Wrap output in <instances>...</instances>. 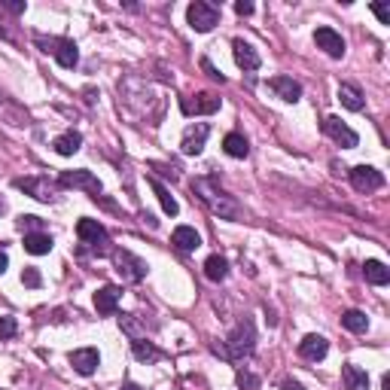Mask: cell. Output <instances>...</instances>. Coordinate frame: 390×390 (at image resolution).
<instances>
[{"instance_id": "obj_1", "label": "cell", "mask_w": 390, "mask_h": 390, "mask_svg": "<svg viewBox=\"0 0 390 390\" xmlns=\"http://www.w3.org/2000/svg\"><path fill=\"white\" fill-rule=\"evenodd\" d=\"M193 198H198V202L220 220H238L241 217L238 202H235L226 189H220L213 177H195L193 180Z\"/></svg>"}, {"instance_id": "obj_2", "label": "cell", "mask_w": 390, "mask_h": 390, "mask_svg": "<svg viewBox=\"0 0 390 390\" xmlns=\"http://www.w3.org/2000/svg\"><path fill=\"white\" fill-rule=\"evenodd\" d=\"M256 348V330H254V320L244 317L238 326H235L232 333H229L226 339V348H223V357L229 360H244V357H250Z\"/></svg>"}, {"instance_id": "obj_3", "label": "cell", "mask_w": 390, "mask_h": 390, "mask_svg": "<svg viewBox=\"0 0 390 390\" xmlns=\"http://www.w3.org/2000/svg\"><path fill=\"white\" fill-rule=\"evenodd\" d=\"M76 238H80L82 250H91V254H98V256H104L107 250H110V235H107V229L98 223V220L82 217L80 223H76Z\"/></svg>"}, {"instance_id": "obj_4", "label": "cell", "mask_w": 390, "mask_h": 390, "mask_svg": "<svg viewBox=\"0 0 390 390\" xmlns=\"http://www.w3.org/2000/svg\"><path fill=\"white\" fill-rule=\"evenodd\" d=\"M34 43L40 46L43 52H52V55L58 58V64H61V67H67V71H73L76 61H80L76 43H73V40H67V37H49V40H46V37L37 34V37H34Z\"/></svg>"}, {"instance_id": "obj_5", "label": "cell", "mask_w": 390, "mask_h": 390, "mask_svg": "<svg viewBox=\"0 0 390 390\" xmlns=\"http://www.w3.org/2000/svg\"><path fill=\"white\" fill-rule=\"evenodd\" d=\"M113 265H116L119 278L128 281V284L143 281V278H147V269H150V265L143 263L141 256H134L132 250H113Z\"/></svg>"}, {"instance_id": "obj_6", "label": "cell", "mask_w": 390, "mask_h": 390, "mask_svg": "<svg viewBox=\"0 0 390 390\" xmlns=\"http://www.w3.org/2000/svg\"><path fill=\"white\" fill-rule=\"evenodd\" d=\"M186 21L193 30H198V34H208L213 25H220V6L195 0V3H189V10H186Z\"/></svg>"}, {"instance_id": "obj_7", "label": "cell", "mask_w": 390, "mask_h": 390, "mask_svg": "<svg viewBox=\"0 0 390 390\" xmlns=\"http://www.w3.org/2000/svg\"><path fill=\"white\" fill-rule=\"evenodd\" d=\"M15 186L25 189V193L30 198H37V202H55L58 193H61V186L55 180L40 177V174H37V177H19V180H15Z\"/></svg>"}, {"instance_id": "obj_8", "label": "cell", "mask_w": 390, "mask_h": 390, "mask_svg": "<svg viewBox=\"0 0 390 390\" xmlns=\"http://www.w3.org/2000/svg\"><path fill=\"white\" fill-rule=\"evenodd\" d=\"M220 107H223V101L213 91H198V95L180 98V110L186 116H208V113H217Z\"/></svg>"}, {"instance_id": "obj_9", "label": "cell", "mask_w": 390, "mask_h": 390, "mask_svg": "<svg viewBox=\"0 0 390 390\" xmlns=\"http://www.w3.org/2000/svg\"><path fill=\"white\" fill-rule=\"evenodd\" d=\"M348 177H351V186H354L357 193H366V195L384 186V174L375 171L372 165H357V168H351Z\"/></svg>"}, {"instance_id": "obj_10", "label": "cell", "mask_w": 390, "mask_h": 390, "mask_svg": "<svg viewBox=\"0 0 390 390\" xmlns=\"http://www.w3.org/2000/svg\"><path fill=\"white\" fill-rule=\"evenodd\" d=\"M58 186L61 189H86V193L98 202V195H101V180L95 177L91 171H86V168H80V171H64L61 174V180H58Z\"/></svg>"}, {"instance_id": "obj_11", "label": "cell", "mask_w": 390, "mask_h": 390, "mask_svg": "<svg viewBox=\"0 0 390 390\" xmlns=\"http://www.w3.org/2000/svg\"><path fill=\"white\" fill-rule=\"evenodd\" d=\"M323 132L330 134L333 141L339 143V147H345V150H354L357 143H360V134H357L351 125H345L339 116H326L323 119Z\"/></svg>"}, {"instance_id": "obj_12", "label": "cell", "mask_w": 390, "mask_h": 390, "mask_svg": "<svg viewBox=\"0 0 390 390\" xmlns=\"http://www.w3.org/2000/svg\"><path fill=\"white\" fill-rule=\"evenodd\" d=\"M208 134H211V125H208V122H195V125H189L186 132H183L180 150L186 152V156H198V152L204 150V141H208Z\"/></svg>"}, {"instance_id": "obj_13", "label": "cell", "mask_w": 390, "mask_h": 390, "mask_svg": "<svg viewBox=\"0 0 390 390\" xmlns=\"http://www.w3.org/2000/svg\"><path fill=\"white\" fill-rule=\"evenodd\" d=\"M232 52H235V64H238L244 73H254V71H259V64H263L259 52L247 40H241V37H235L232 40Z\"/></svg>"}, {"instance_id": "obj_14", "label": "cell", "mask_w": 390, "mask_h": 390, "mask_svg": "<svg viewBox=\"0 0 390 390\" xmlns=\"http://www.w3.org/2000/svg\"><path fill=\"white\" fill-rule=\"evenodd\" d=\"M314 43H317V49H323L330 58L345 55V40H342V34L339 30H333V28H326V25L314 30Z\"/></svg>"}, {"instance_id": "obj_15", "label": "cell", "mask_w": 390, "mask_h": 390, "mask_svg": "<svg viewBox=\"0 0 390 390\" xmlns=\"http://www.w3.org/2000/svg\"><path fill=\"white\" fill-rule=\"evenodd\" d=\"M269 89L281 98V101H287V104H296L302 98V86L293 80V76H272Z\"/></svg>"}, {"instance_id": "obj_16", "label": "cell", "mask_w": 390, "mask_h": 390, "mask_svg": "<svg viewBox=\"0 0 390 390\" xmlns=\"http://www.w3.org/2000/svg\"><path fill=\"white\" fill-rule=\"evenodd\" d=\"M71 366L80 372V375H91V372L101 366V354H98L95 348H80L71 354Z\"/></svg>"}, {"instance_id": "obj_17", "label": "cell", "mask_w": 390, "mask_h": 390, "mask_svg": "<svg viewBox=\"0 0 390 390\" xmlns=\"http://www.w3.org/2000/svg\"><path fill=\"white\" fill-rule=\"evenodd\" d=\"M119 299H122V290L119 287H101L95 293V311L98 314H116L119 308Z\"/></svg>"}, {"instance_id": "obj_18", "label": "cell", "mask_w": 390, "mask_h": 390, "mask_svg": "<svg viewBox=\"0 0 390 390\" xmlns=\"http://www.w3.org/2000/svg\"><path fill=\"white\" fill-rule=\"evenodd\" d=\"M326 351H330V342H326L323 335H305V339L299 342V354L305 357V360H311V363L323 360Z\"/></svg>"}, {"instance_id": "obj_19", "label": "cell", "mask_w": 390, "mask_h": 390, "mask_svg": "<svg viewBox=\"0 0 390 390\" xmlns=\"http://www.w3.org/2000/svg\"><path fill=\"white\" fill-rule=\"evenodd\" d=\"M171 244L177 250H183V254H193V250L202 247V235H198L193 226H177L171 235Z\"/></svg>"}, {"instance_id": "obj_20", "label": "cell", "mask_w": 390, "mask_h": 390, "mask_svg": "<svg viewBox=\"0 0 390 390\" xmlns=\"http://www.w3.org/2000/svg\"><path fill=\"white\" fill-rule=\"evenodd\" d=\"M342 390H369V375L354 363L342 366Z\"/></svg>"}, {"instance_id": "obj_21", "label": "cell", "mask_w": 390, "mask_h": 390, "mask_svg": "<svg viewBox=\"0 0 390 390\" xmlns=\"http://www.w3.org/2000/svg\"><path fill=\"white\" fill-rule=\"evenodd\" d=\"M339 101L348 107V110H354V113H360L363 107H366V98H363V91L354 86V82H342L339 86Z\"/></svg>"}, {"instance_id": "obj_22", "label": "cell", "mask_w": 390, "mask_h": 390, "mask_svg": "<svg viewBox=\"0 0 390 390\" xmlns=\"http://www.w3.org/2000/svg\"><path fill=\"white\" fill-rule=\"evenodd\" d=\"M52 147H55L58 156H73V152H80V147H82V134L71 128V132L58 134L55 141H52Z\"/></svg>"}, {"instance_id": "obj_23", "label": "cell", "mask_w": 390, "mask_h": 390, "mask_svg": "<svg viewBox=\"0 0 390 390\" xmlns=\"http://www.w3.org/2000/svg\"><path fill=\"white\" fill-rule=\"evenodd\" d=\"M223 150H226V156H232V159H247V156H250L247 137L238 134V132H229V134L223 137Z\"/></svg>"}, {"instance_id": "obj_24", "label": "cell", "mask_w": 390, "mask_h": 390, "mask_svg": "<svg viewBox=\"0 0 390 390\" xmlns=\"http://www.w3.org/2000/svg\"><path fill=\"white\" fill-rule=\"evenodd\" d=\"M132 354L137 357L141 363H159L162 360V351H159L152 342H147V339H132Z\"/></svg>"}, {"instance_id": "obj_25", "label": "cell", "mask_w": 390, "mask_h": 390, "mask_svg": "<svg viewBox=\"0 0 390 390\" xmlns=\"http://www.w3.org/2000/svg\"><path fill=\"white\" fill-rule=\"evenodd\" d=\"M150 186H152V193L159 195V202H162V211L168 213V217H177V213H180V204H177V198L171 195V189H168L165 183H159L156 177H150Z\"/></svg>"}, {"instance_id": "obj_26", "label": "cell", "mask_w": 390, "mask_h": 390, "mask_svg": "<svg viewBox=\"0 0 390 390\" xmlns=\"http://www.w3.org/2000/svg\"><path fill=\"white\" fill-rule=\"evenodd\" d=\"M363 274H366V281H369V284H375V287L390 284V269L384 263H378V259H366Z\"/></svg>"}, {"instance_id": "obj_27", "label": "cell", "mask_w": 390, "mask_h": 390, "mask_svg": "<svg viewBox=\"0 0 390 390\" xmlns=\"http://www.w3.org/2000/svg\"><path fill=\"white\" fill-rule=\"evenodd\" d=\"M25 250L30 256H46L52 250V235H46V232L25 235Z\"/></svg>"}, {"instance_id": "obj_28", "label": "cell", "mask_w": 390, "mask_h": 390, "mask_svg": "<svg viewBox=\"0 0 390 390\" xmlns=\"http://www.w3.org/2000/svg\"><path fill=\"white\" fill-rule=\"evenodd\" d=\"M226 274H229V263L220 254L204 259V278L208 281H226Z\"/></svg>"}, {"instance_id": "obj_29", "label": "cell", "mask_w": 390, "mask_h": 390, "mask_svg": "<svg viewBox=\"0 0 390 390\" xmlns=\"http://www.w3.org/2000/svg\"><path fill=\"white\" fill-rule=\"evenodd\" d=\"M342 326H345V330H351V333H366V330H369V317H366L363 311L351 308V311H345V314H342Z\"/></svg>"}, {"instance_id": "obj_30", "label": "cell", "mask_w": 390, "mask_h": 390, "mask_svg": "<svg viewBox=\"0 0 390 390\" xmlns=\"http://www.w3.org/2000/svg\"><path fill=\"white\" fill-rule=\"evenodd\" d=\"M19 229L25 235H34V232H43V220L34 217V213H21L19 217Z\"/></svg>"}, {"instance_id": "obj_31", "label": "cell", "mask_w": 390, "mask_h": 390, "mask_svg": "<svg viewBox=\"0 0 390 390\" xmlns=\"http://www.w3.org/2000/svg\"><path fill=\"white\" fill-rule=\"evenodd\" d=\"M15 333H19V323H15V317H10V314H0V342L12 339Z\"/></svg>"}, {"instance_id": "obj_32", "label": "cell", "mask_w": 390, "mask_h": 390, "mask_svg": "<svg viewBox=\"0 0 390 390\" xmlns=\"http://www.w3.org/2000/svg\"><path fill=\"white\" fill-rule=\"evenodd\" d=\"M21 284H25V287H40L43 284V278H40V272H37V269H25V272H21Z\"/></svg>"}, {"instance_id": "obj_33", "label": "cell", "mask_w": 390, "mask_h": 390, "mask_svg": "<svg viewBox=\"0 0 390 390\" xmlns=\"http://www.w3.org/2000/svg\"><path fill=\"white\" fill-rule=\"evenodd\" d=\"M256 384H259L256 375H250V372H238V387L241 390H254Z\"/></svg>"}, {"instance_id": "obj_34", "label": "cell", "mask_w": 390, "mask_h": 390, "mask_svg": "<svg viewBox=\"0 0 390 390\" xmlns=\"http://www.w3.org/2000/svg\"><path fill=\"white\" fill-rule=\"evenodd\" d=\"M372 12L378 15L381 25H390V6L387 3H372Z\"/></svg>"}, {"instance_id": "obj_35", "label": "cell", "mask_w": 390, "mask_h": 390, "mask_svg": "<svg viewBox=\"0 0 390 390\" xmlns=\"http://www.w3.org/2000/svg\"><path fill=\"white\" fill-rule=\"evenodd\" d=\"M202 67H204V71H208V76H211V80H217V82H226V76H223V73H220V71H217V67H213V64H211V61H208V58H204V61H202Z\"/></svg>"}, {"instance_id": "obj_36", "label": "cell", "mask_w": 390, "mask_h": 390, "mask_svg": "<svg viewBox=\"0 0 390 390\" xmlns=\"http://www.w3.org/2000/svg\"><path fill=\"white\" fill-rule=\"evenodd\" d=\"M235 12H238V15H250V12H254V3H247V0H238V3H235Z\"/></svg>"}, {"instance_id": "obj_37", "label": "cell", "mask_w": 390, "mask_h": 390, "mask_svg": "<svg viewBox=\"0 0 390 390\" xmlns=\"http://www.w3.org/2000/svg\"><path fill=\"white\" fill-rule=\"evenodd\" d=\"M281 387H284V390H305V387L299 384V381H293V378H287V381H284V384H281Z\"/></svg>"}, {"instance_id": "obj_38", "label": "cell", "mask_w": 390, "mask_h": 390, "mask_svg": "<svg viewBox=\"0 0 390 390\" xmlns=\"http://www.w3.org/2000/svg\"><path fill=\"white\" fill-rule=\"evenodd\" d=\"M10 269V256H6V250H0V274Z\"/></svg>"}, {"instance_id": "obj_39", "label": "cell", "mask_w": 390, "mask_h": 390, "mask_svg": "<svg viewBox=\"0 0 390 390\" xmlns=\"http://www.w3.org/2000/svg\"><path fill=\"white\" fill-rule=\"evenodd\" d=\"M6 6V10H10V12H15V15H19V12H25V3H3Z\"/></svg>"}, {"instance_id": "obj_40", "label": "cell", "mask_w": 390, "mask_h": 390, "mask_svg": "<svg viewBox=\"0 0 390 390\" xmlns=\"http://www.w3.org/2000/svg\"><path fill=\"white\" fill-rule=\"evenodd\" d=\"M381 390H390V375L384 372V378H381Z\"/></svg>"}, {"instance_id": "obj_41", "label": "cell", "mask_w": 390, "mask_h": 390, "mask_svg": "<svg viewBox=\"0 0 390 390\" xmlns=\"http://www.w3.org/2000/svg\"><path fill=\"white\" fill-rule=\"evenodd\" d=\"M122 390H141V387H137L134 381H128V384H122Z\"/></svg>"}, {"instance_id": "obj_42", "label": "cell", "mask_w": 390, "mask_h": 390, "mask_svg": "<svg viewBox=\"0 0 390 390\" xmlns=\"http://www.w3.org/2000/svg\"><path fill=\"white\" fill-rule=\"evenodd\" d=\"M0 211H3V204H0Z\"/></svg>"}]
</instances>
